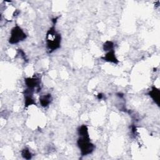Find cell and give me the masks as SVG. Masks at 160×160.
<instances>
[{"label":"cell","instance_id":"obj_1","mask_svg":"<svg viewBox=\"0 0 160 160\" xmlns=\"http://www.w3.org/2000/svg\"><path fill=\"white\" fill-rule=\"evenodd\" d=\"M61 36L56 30L55 24L49 28L46 34V48L49 53L54 52L61 47Z\"/></svg>","mask_w":160,"mask_h":160},{"label":"cell","instance_id":"obj_2","mask_svg":"<svg viewBox=\"0 0 160 160\" xmlns=\"http://www.w3.org/2000/svg\"><path fill=\"white\" fill-rule=\"evenodd\" d=\"M77 145L80 149L82 156L91 154L95 149L94 144L91 142L89 136H79L77 140Z\"/></svg>","mask_w":160,"mask_h":160},{"label":"cell","instance_id":"obj_3","mask_svg":"<svg viewBox=\"0 0 160 160\" xmlns=\"http://www.w3.org/2000/svg\"><path fill=\"white\" fill-rule=\"evenodd\" d=\"M26 38L27 34L24 30L18 25H16L11 30L8 42L11 44H15L24 41Z\"/></svg>","mask_w":160,"mask_h":160},{"label":"cell","instance_id":"obj_4","mask_svg":"<svg viewBox=\"0 0 160 160\" xmlns=\"http://www.w3.org/2000/svg\"><path fill=\"white\" fill-rule=\"evenodd\" d=\"M24 82L27 88L33 90L34 91L39 92L41 91V79L39 77L34 76L24 78Z\"/></svg>","mask_w":160,"mask_h":160},{"label":"cell","instance_id":"obj_5","mask_svg":"<svg viewBox=\"0 0 160 160\" xmlns=\"http://www.w3.org/2000/svg\"><path fill=\"white\" fill-rule=\"evenodd\" d=\"M34 91L26 88L24 92V107L25 108H28L31 105H36V102L35 99L33 98V93Z\"/></svg>","mask_w":160,"mask_h":160},{"label":"cell","instance_id":"obj_6","mask_svg":"<svg viewBox=\"0 0 160 160\" xmlns=\"http://www.w3.org/2000/svg\"><path fill=\"white\" fill-rule=\"evenodd\" d=\"M148 94L149 97L152 99V101L159 106V99H160V90L159 88L156 87L155 86H152L151 87V90L149 91Z\"/></svg>","mask_w":160,"mask_h":160},{"label":"cell","instance_id":"obj_7","mask_svg":"<svg viewBox=\"0 0 160 160\" xmlns=\"http://www.w3.org/2000/svg\"><path fill=\"white\" fill-rule=\"evenodd\" d=\"M101 58L102 60L105 61L111 62V63H113V64H118L119 62V60L118 59V58L116 56V53H115L114 50H112V51L107 52L104 55V56L101 57Z\"/></svg>","mask_w":160,"mask_h":160},{"label":"cell","instance_id":"obj_8","mask_svg":"<svg viewBox=\"0 0 160 160\" xmlns=\"http://www.w3.org/2000/svg\"><path fill=\"white\" fill-rule=\"evenodd\" d=\"M52 100V96L50 93H47L46 94L41 95L39 97L40 104L43 108L48 107L51 104Z\"/></svg>","mask_w":160,"mask_h":160},{"label":"cell","instance_id":"obj_9","mask_svg":"<svg viewBox=\"0 0 160 160\" xmlns=\"http://www.w3.org/2000/svg\"><path fill=\"white\" fill-rule=\"evenodd\" d=\"M77 132L79 136H89L88 128L86 124H82L79 126L77 129Z\"/></svg>","mask_w":160,"mask_h":160},{"label":"cell","instance_id":"obj_10","mask_svg":"<svg viewBox=\"0 0 160 160\" xmlns=\"http://www.w3.org/2000/svg\"><path fill=\"white\" fill-rule=\"evenodd\" d=\"M114 44L111 41H106V42H104L102 45L103 50L106 52L114 50Z\"/></svg>","mask_w":160,"mask_h":160},{"label":"cell","instance_id":"obj_11","mask_svg":"<svg viewBox=\"0 0 160 160\" xmlns=\"http://www.w3.org/2000/svg\"><path fill=\"white\" fill-rule=\"evenodd\" d=\"M22 157L25 159H31L32 157V154L28 148H24L21 150V152Z\"/></svg>","mask_w":160,"mask_h":160},{"label":"cell","instance_id":"obj_12","mask_svg":"<svg viewBox=\"0 0 160 160\" xmlns=\"http://www.w3.org/2000/svg\"><path fill=\"white\" fill-rule=\"evenodd\" d=\"M131 131H132V133L134 135H135V134H136V132H137L136 127L134 125H132V126L131 127Z\"/></svg>","mask_w":160,"mask_h":160},{"label":"cell","instance_id":"obj_13","mask_svg":"<svg viewBox=\"0 0 160 160\" xmlns=\"http://www.w3.org/2000/svg\"><path fill=\"white\" fill-rule=\"evenodd\" d=\"M97 98L99 100H101L103 98H104V94H102V93H99L98 95H97Z\"/></svg>","mask_w":160,"mask_h":160}]
</instances>
